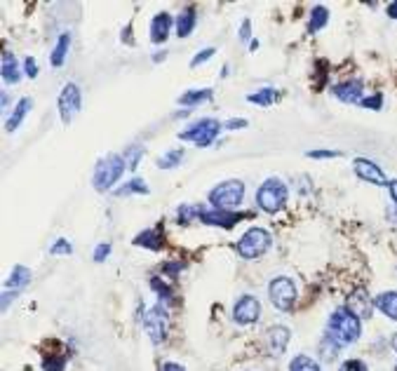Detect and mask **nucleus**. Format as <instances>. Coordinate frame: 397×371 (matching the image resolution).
<instances>
[{
  "mask_svg": "<svg viewBox=\"0 0 397 371\" xmlns=\"http://www.w3.org/2000/svg\"><path fill=\"white\" fill-rule=\"evenodd\" d=\"M359 106H362V109L381 111V106H384V94L376 92V94H371V96H364V99L359 101Z\"/></svg>",
  "mask_w": 397,
  "mask_h": 371,
  "instance_id": "37",
  "label": "nucleus"
},
{
  "mask_svg": "<svg viewBox=\"0 0 397 371\" xmlns=\"http://www.w3.org/2000/svg\"><path fill=\"white\" fill-rule=\"evenodd\" d=\"M127 170V162L123 155L118 153H108L106 157H101L96 162L94 174H92V186L96 193H108L116 191V184L123 179V174Z\"/></svg>",
  "mask_w": 397,
  "mask_h": 371,
  "instance_id": "2",
  "label": "nucleus"
},
{
  "mask_svg": "<svg viewBox=\"0 0 397 371\" xmlns=\"http://www.w3.org/2000/svg\"><path fill=\"white\" fill-rule=\"evenodd\" d=\"M184 268H186V263H181V261H167V263L162 266V277L167 275V277H172V279H177V277L184 272Z\"/></svg>",
  "mask_w": 397,
  "mask_h": 371,
  "instance_id": "36",
  "label": "nucleus"
},
{
  "mask_svg": "<svg viewBox=\"0 0 397 371\" xmlns=\"http://www.w3.org/2000/svg\"><path fill=\"white\" fill-rule=\"evenodd\" d=\"M250 50L257 52V50H259V40H252V43H250Z\"/></svg>",
  "mask_w": 397,
  "mask_h": 371,
  "instance_id": "53",
  "label": "nucleus"
},
{
  "mask_svg": "<svg viewBox=\"0 0 397 371\" xmlns=\"http://www.w3.org/2000/svg\"><path fill=\"white\" fill-rule=\"evenodd\" d=\"M160 371H186L181 365H177V362H162Z\"/></svg>",
  "mask_w": 397,
  "mask_h": 371,
  "instance_id": "46",
  "label": "nucleus"
},
{
  "mask_svg": "<svg viewBox=\"0 0 397 371\" xmlns=\"http://www.w3.org/2000/svg\"><path fill=\"white\" fill-rule=\"evenodd\" d=\"M242 200H245V181L240 179H226L209 191V204L214 209L235 211L242 204Z\"/></svg>",
  "mask_w": 397,
  "mask_h": 371,
  "instance_id": "4",
  "label": "nucleus"
},
{
  "mask_svg": "<svg viewBox=\"0 0 397 371\" xmlns=\"http://www.w3.org/2000/svg\"><path fill=\"white\" fill-rule=\"evenodd\" d=\"M184 155H186L184 148H172L169 153H164V155L158 157V167L160 170H174V167H179V165H181Z\"/></svg>",
  "mask_w": 397,
  "mask_h": 371,
  "instance_id": "29",
  "label": "nucleus"
},
{
  "mask_svg": "<svg viewBox=\"0 0 397 371\" xmlns=\"http://www.w3.org/2000/svg\"><path fill=\"white\" fill-rule=\"evenodd\" d=\"M289 338H291V331L284 327V324H275V327L268 329V334H266L268 355H271V358H282L289 345Z\"/></svg>",
  "mask_w": 397,
  "mask_h": 371,
  "instance_id": "13",
  "label": "nucleus"
},
{
  "mask_svg": "<svg viewBox=\"0 0 397 371\" xmlns=\"http://www.w3.org/2000/svg\"><path fill=\"white\" fill-rule=\"evenodd\" d=\"M172 26H174V19H172L169 12H158L151 19V43L162 45L167 43V38L172 33Z\"/></svg>",
  "mask_w": 397,
  "mask_h": 371,
  "instance_id": "16",
  "label": "nucleus"
},
{
  "mask_svg": "<svg viewBox=\"0 0 397 371\" xmlns=\"http://www.w3.org/2000/svg\"><path fill=\"white\" fill-rule=\"evenodd\" d=\"M287 200H289V188L278 177L266 179L257 191V207L271 216L280 214V211L284 209V204H287Z\"/></svg>",
  "mask_w": 397,
  "mask_h": 371,
  "instance_id": "3",
  "label": "nucleus"
},
{
  "mask_svg": "<svg viewBox=\"0 0 397 371\" xmlns=\"http://www.w3.org/2000/svg\"><path fill=\"white\" fill-rule=\"evenodd\" d=\"M221 130H223V123H219V120L200 118V120H196V123H191L189 127H186L184 132H179V139L196 143V146H200V148H209L216 139H219Z\"/></svg>",
  "mask_w": 397,
  "mask_h": 371,
  "instance_id": "6",
  "label": "nucleus"
},
{
  "mask_svg": "<svg viewBox=\"0 0 397 371\" xmlns=\"http://www.w3.org/2000/svg\"><path fill=\"white\" fill-rule=\"evenodd\" d=\"M196 24H198V10L193 5H189V7H184V10L177 14L174 33L179 38H189L193 31H196Z\"/></svg>",
  "mask_w": 397,
  "mask_h": 371,
  "instance_id": "17",
  "label": "nucleus"
},
{
  "mask_svg": "<svg viewBox=\"0 0 397 371\" xmlns=\"http://www.w3.org/2000/svg\"><path fill=\"white\" fill-rule=\"evenodd\" d=\"M200 214H202V204H181V207L177 209V221L179 223H191V221H200Z\"/></svg>",
  "mask_w": 397,
  "mask_h": 371,
  "instance_id": "31",
  "label": "nucleus"
},
{
  "mask_svg": "<svg viewBox=\"0 0 397 371\" xmlns=\"http://www.w3.org/2000/svg\"><path fill=\"white\" fill-rule=\"evenodd\" d=\"M261 317V301L252 294H242L240 299H235L233 304V322L240 327H250V324H257Z\"/></svg>",
  "mask_w": 397,
  "mask_h": 371,
  "instance_id": "10",
  "label": "nucleus"
},
{
  "mask_svg": "<svg viewBox=\"0 0 397 371\" xmlns=\"http://www.w3.org/2000/svg\"><path fill=\"white\" fill-rule=\"evenodd\" d=\"M353 172L357 174V179L367 181V184H374V186H388L391 181H388L386 172L379 167L374 160H367V157H355L353 160Z\"/></svg>",
  "mask_w": 397,
  "mask_h": 371,
  "instance_id": "12",
  "label": "nucleus"
},
{
  "mask_svg": "<svg viewBox=\"0 0 397 371\" xmlns=\"http://www.w3.org/2000/svg\"><path fill=\"white\" fill-rule=\"evenodd\" d=\"M306 155L313 160H332V157H341V150H308Z\"/></svg>",
  "mask_w": 397,
  "mask_h": 371,
  "instance_id": "40",
  "label": "nucleus"
},
{
  "mask_svg": "<svg viewBox=\"0 0 397 371\" xmlns=\"http://www.w3.org/2000/svg\"><path fill=\"white\" fill-rule=\"evenodd\" d=\"M346 308L350 310V313H355L359 320H369V317L374 315L371 310H374V301L371 297L367 294L364 287H357V289H353L348 294V304Z\"/></svg>",
  "mask_w": 397,
  "mask_h": 371,
  "instance_id": "14",
  "label": "nucleus"
},
{
  "mask_svg": "<svg viewBox=\"0 0 397 371\" xmlns=\"http://www.w3.org/2000/svg\"><path fill=\"white\" fill-rule=\"evenodd\" d=\"M33 109V99L31 96H21V99L17 101V106L12 109V116L5 120V130L7 132H17L19 130V125L24 123V118L31 113Z\"/></svg>",
  "mask_w": 397,
  "mask_h": 371,
  "instance_id": "18",
  "label": "nucleus"
},
{
  "mask_svg": "<svg viewBox=\"0 0 397 371\" xmlns=\"http://www.w3.org/2000/svg\"><path fill=\"white\" fill-rule=\"evenodd\" d=\"M66 369V358L64 355H50L43 362V371H64Z\"/></svg>",
  "mask_w": 397,
  "mask_h": 371,
  "instance_id": "35",
  "label": "nucleus"
},
{
  "mask_svg": "<svg viewBox=\"0 0 397 371\" xmlns=\"http://www.w3.org/2000/svg\"><path fill=\"white\" fill-rule=\"evenodd\" d=\"M245 214H237V211H226V209H214V207H202V214H200V223L205 226H212V228H223V231H230L235 228V226L242 221Z\"/></svg>",
  "mask_w": 397,
  "mask_h": 371,
  "instance_id": "11",
  "label": "nucleus"
},
{
  "mask_svg": "<svg viewBox=\"0 0 397 371\" xmlns=\"http://www.w3.org/2000/svg\"><path fill=\"white\" fill-rule=\"evenodd\" d=\"M388 191H391V198H393L395 207H397V179H393L391 184H388Z\"/></svg>",
  "mask_w": 397,
  "mask_h": 371,
  "instance_id": "48",
  "label": "nucleus"
},
{
  "mask_svg": "<svg viewBox=\"0 0 397 371\" xmlns=\"http://www.w3.org/2000/svg\"><path fill=\"white\" fill-rule=\"evenodd\" d=\"M21 80V71L17 64V57L10 50H3V82L5 85H17Z\"/></svg>",
  "mask_w": 397,
  "mask_h": 371,
  "instance_id": "22",
  "label": "nucleus"
},
{
  "mask_svg": "<svg viewBox=\"0 0 397 371\" xmlns=\"http://www.w3.org/2000/svg\"><path fill=\"white\" fill-rule=\"evenodd\" d=\"M120 40L127 43V45H134V38H132V24H127L123 28V35H120Z\"/></svg>",
  "mask_w": 397,
  "mask_h": 371,
  "instance_id": "45",
  "label": "nucleus"
},
{
  "mask_svg": "<svg viewBox=\"0 0 397 371\" xmlns=\"http://www.w3.org/2000/svg\"><path fill=\"white\" fill-rule=\"evenodd\" d=\"M327 336H332L339 345H353L362 336V320L346 306L336 308L327 320Z\"/></svg>",
  "mask_w": 397,
  "mask_h": 371,
  "instance_id": "1",
  "label": "nucleus"
},
{
  "mask_svg": "<svg viewBox=\"0 0 397 371\" xmlns=\"http://www.w3.org/2000/svg\"><path fill=\"white\" fill-rule=\"evenodd\" d=\"M329 24V10L325 5H315L308 14V33H318Z\"/></svg>",
  "mask_w": 397,
  "mask_h": 371,
  "instance_id": "26",
  "label": "nucleus"
},
{
  "mask_svg": "<svg viewBox=\"0 0 397 371\" xmlns=\"http://www.w3.org/2000/svg\"><path fill=\"white\" fill-rule=\"evenodd\" d=\"M268 299H271V304L278 308L280 313H291L298 299L296 282L287 275L273 277L271 282H268Z\"/></svg>",
  "mask_w": 397,
  "mask_h": 371,
  "instance_id": "7",
  "label": "nucleus"
},
{
  "mask_svg": "<svg viewBox=\"0 0 397 371\" xmlns=\"http://www.w3.org/2000/svg\"><path fill=\"white\" fill-rule=\"evenodd\" d=\"M57 106H59V116H62V123L64 125H71V120L76 113H80L82 109V92L76 82H66L64 89L59 92V99H57Z\"/></svg>",
  "mask_w": 397,
  "mask_h": 371,
  "instance_id": "9",
  "label": "nucleus"
},
{
  "mask_svg": "<svg viewBox=\"0 0 397 371\" xmlns=\"http://www.w3.org/2000/svg\"><path fill=\"white\" fill-rule=\"evenodd\" d=\"M271 245H273V238L266 228H250L235 242V252L240 259L254 261V259H261L271 249Z\"/></svg>",
  "mask_w": 397,
  "mask_h": 371,
  "instance_id": "5",
  "label": "nucleus"
},
{
  "mask_svg": "<svg viewBox=\"0 0 397 371\" xmlns=\"http://www.w3.org/2000/svg\"><path fill=\"white\" fill-rule=\"evenodd\" d=\"M391 345H393V350H395V355H397V331H395L393 338H391Z\"/></svg>",
  "mask_w": 397,
  "mask_h": 371,
  "instance_id": "52",
  "label": "nucleus"
},
{
  "mask_svg": "<svg viewBox=\"0 0 397 371\" xmlns=\"http://www.w3.org/2000/svg\"><path fill=\"white\" fill-rule=\"evenodd\" d=\"M118 198H127V195H148L151 193V188H148L146 184H144V179H130V181H125L123 186H118L116 191H113Z\"/></svg>",
  "mask_w": 397,
  "mask_h": 371,
  "instance_id": "27",
  "label": "nucleus"
},
{
  "mask_svg": "<svg viewBox=\"0 0 397 371\" xmlns=\"http://www.w3.org/2000/svg\"><path fill=\"white\" fill-rule=\"evenodd\" d=\"M31 268H26V266H14L12 272H10V277H7V282H5V289H12V292H21L24 287L31 282Z\"/></svg>",
  "mask_w": 397,
  "mask_h": 371,
  "instance_id": "23",
  "label": "nucleus"
},
{
  "mask_svg": "<svg viewBox=\"0 0 397 371\" xmlns=\"http://www.w3.org/2000/svg\"><path fill=\"white\" fill-rule=\"evenodd\" d=\"M374 308L379 313H384L388 320L397 322V292H381L376 299H374Z\"/></svg>",
  "mask_w": 397,
  "mask_h": 371,
  "instance_id": "20",
  "label": "nucleus"
},
{
  "mask_svg": "<svg viewBox=\"0 0 397 371\" xmlns=\"http://www.w3.org/2000/svg\"><path fill=\"white\" fill-rule=\"evenodd\" d=\"M339 371H369V367H367L362 360H346L339 367Z\"/></svg>",
  "mask_w": 397,
  "mask_h": 371,
  "instance_id": "41",
  "label": "nucleus"
},
{
  "mask_svg": "<svg viewBox=\"0 0 397 371\" xmlns=\"http://www.w3.org/2000/svg\"><path fill=\"white\" fill-rule=\"evenodd\" d=\"M151 289L158 294V299H160V304H172L174 301V292H172V287L164 282V277L162 275H155L151 277Z\"/></svg>",
  "mask_w": 397,
  "mask_h": 371,
  "instance_id": "28",
  "label": "nucleus"
},
{
  "mask_svg": "<svg viewBox=\"0 0 397 371\" xmlns=\"http://www.w3.org/2000/svg\"><path fill=\"white\" fill-rule=\"evenodd\" d=\"M289 371H322L320 365L308 355H296L294 360L289 362Z\"/></svg>",
  "mask_w": 397,
  "mask_h": 371,
  "instance_id": "33",
  "label": "nucleus"
},
{
  "mask_svg": "<svg viewBox=\"0 0 397 371\" xmlns=\"http://www.w3.org/2000/svg\"><path fill=\"white\" fill-rule=\"evenodd\" d=\"M132 242H134V247H144V249H151V252H160L164 245V236L158 228H146V231H141Z\"/></svg>",
  "mask_w": 397,
  "mask_h": 371,
  "instance_id": "19",
  "label": "nucleus"
},
{
  "mask_svg": "<svg viewBox=\"0 0 397 371\" xmlns=\"http://www.w3.org/2000/svg\"><path fill=\"white\" fill-rule=\"evenodd\" d=\"M214 92L209 87H202V89H186V92L179 96V104L186 106V111L196 109V106L205 104V101H212Z\"/></svg>",
  "mask_w": 397,
  "mask_h": 371,
  "instance_id": "21",
  "label": "nucleus"
},
{
  "mask_svg": "<svg viewBox=\"0 0 397 371\" xmlns=\"http://www.w3.org/2000/svg\"><path fill=\"white\" fill-rule=\"evenodd\" d=\"M339 343H336V340L332 338V336H327L325 334V338L320 340V358L325 360V362H332V360H336V355H339Z\"/></svg>",
  "mask_w": 397,
  "mask_h": 371,
  "instance_id": "32",
  "label": "nucleus"
},
{
  "mask_svg": "<svg viewBox=\"0 0 397 371\" xmlns=\"http://www.w3.org/2000/svg\"><path fill=\"white\" fill-rule=\"evenodd\" d=\"M164 59H167V52H155V55H153V62H155V64L164 62Z\"/></svg>",
  "mask_w": 397,
  "mask_h": 371,
  "instance_id": "49",
  "label": "nucleus"
},
{
  "mask_svg": "<svg viewBox=\"0 0 397 371\" xmlns=\"http://www.w3.org/2000/svg\"><path fill=\"white\" fill-rule=\"evenodd\" d=\"M146 155V148L144 146H139V143H132V146H127L125 148V153H123V157H125V162H127V170H137L139 167V162H141V157Z\"/></svg>",
  "mask_w": 397,
  "mask_h": 371,
  "instance_id": "30",
  "label": "nucleus"
},
{
  "mask_svg": "<svg viewBox=\"0 0 397 371\" xmlns=\"http://www.w3.org/2000/svg\"><path fill=\"white\" fill-rule=\"evenodd\" d=\"M386 14H388L391 19H397V0H393V3L386 5Z\"/></svg>",
  "mask_w": 397,
  "mask_h": 371,
  "instance_id": "47",
  "label": "nucleus"
},
{
  "mask_svg": "<svg viewBox=\"0 0 397 371\" xmlns=\"http://www.w3.org/2000/svg\"><path fill=\"white\" fill-rule=\"evenodd\" d=\"M278 99H280V92L275 87H261V89H257V92L247 94V101L257 104V106H261V109H268V106H273Z\"/></svg>",
  "mask_w": 397,
  "mask_h": 371,
  "instance_id": "24",
  "label": "nucleus"
},
{
  "mask_svg": "<svg viewBox=\"0 0 397 371\" xmlns=\"http://www.w3.org/2000/svg\"><path fill=\"white\" fill-rule=\"evenodd\" d=\"M24 75L26 78H38V64H35V59L33 57H26L24 59Z\"/></svg>",
  "mask_w": 397,
  "mask_h": 371,
  "instance_id": "42",
  "label": "nucleus"
},
{
  "mask_svg": "<svg viewBox=\"0 0 397 371\" xmlns=\"http://www.w3.org/2000/svg\"><path fill=\"white\" fill-rule=\"evenodd\" d=\"M395 371H397V367H395Z\"/></svg>",
  "mask_w": 397,
  "mask_h": 371,
  "instance_id": "54",
  "label": "nucleus"
},
{
  "mask_svg": "<svg viewBox=\"0 0 397 371\" xmlns=\"http://www.w3.org/2000/svg\"><path fill=\"white\" fill-rule=\"evenodd\" d=\"M237 35H240V40H242V43H247V40L252 43V21H250V19H242Z\"/></svg>",
  "mask_w": 397,
  "mask_h": 371,
  "instance_id": "43",
  "label": "nucleus"
},
{
  "mask_svg": "<svg viewBox=\"0 0 397 371\" xmlns=\"http://www.w3.org/2000/svg\"><path fill=\"white\" fill-rule=\"evenodd\" d=\"M334 96L343 104H359L364 99L362 92H364V82L357 80V78H350V80H343L339 85L332 87Z\"/></svg>",
  "mask_w": 397,
  "mask_h": 371,
  "instance_id": "15",
  "label": "nucleus"
},
{
  "mask_svg": "<svg viewBox=\"0 0 397 371\" xmlns=\"http://www.w3.org/2000/svg\"><path fill=\"white\" fill-rule=\"evenodd\" d=\"M69 48H71V33H62L57 38V45H55V50H52V55H50V64L55 68L64 66L66 55H69Z\"/></svg>",
  "mask_w": 397,
  "mask_h": 371,
  "instance_id": "25",
  "label": "nucleus"
},
{
  "mask_svg": "<svg viewBox=\"0 0 397 371\" xmlns=\"http://www.w3.org/2000/svg\"><path fill=\"white\" fill-rule=\"evenodd\" d=\"M388 216H391V221L397 223V207H391V209H388Z\"/></svg>",
  "mask_w": 397,
  "mask_h": 371,
  "instance_id": "50",
  "label": "nucleus"
},
{
  "mask_svg": "<svg viewBox=\"0 0 397 371\" xmlns=\"http://www.w3.org/2000/svg\"><path fill=\"white\" fill-rule=\"evenodd\" d=\"M50 254L52 256H71L73 254V245L66 238H57L55 245L50 247Z\"/></svg>",
  "mask_w": 397,
  "mask_h": 371,
  "instance_id": "34",
  "label": "nucleus"
},
{
  "mask_svg": "<svg viewBox=\"0 0 397 371\" xmlns=\"http://www.w3.org/2000/svg\"><path fill=\"white\" fill-rule=\"evenodd\" d=\"M7 106H10V94L3 92V109H7Z\"/></svg>",
  "mask_w": 397,
  "mask_h": 371,
  "instance_id": "51",
  "label": "nucleus"
},
{
  "mask_svg": "<svg viewBox=\"0 0 397 371\" xmlns=\"http://www.w3.org/2000/svg\"><path fill=\"white\" fill-rule=\"evenodd\" d=\"M111 249H113V247H111V242H101V245H96L94 247V254H92L94 261L96 263H104L111 256Z\"/></svg>",
  "mask_w": 397,
  "mask_h": 371,
  "instance_id": "38",
  "label": "nucleus"
},
{
  "mask_svg": "<svg viewBox=\"0 0 397 371\" xmlns=\"http://www.w3.org/2000/svg\"><path fill=\"white\" fill-rule=\"evenodd\" d=\"M214 52H216V48H205V50H202V52H198V55L191 59V68H198L200 64L209 62V59L214 57Z\"/></svg>",
  "mask_w": 397,
  "mask_h": 371,
  "instance_id": "39",
  "label": "nucleus"
},
{
  "mask_svg": "<svg viewBox=\"0 0 397 371\" xmlns=\"http://www.w3.org/2000/svg\"><path fill=\"white\" fill-rule=\"evenodd\" d=\"M144 329L148 338L153 340L155 345H160L164 338H167V331H169V313L164 304H155L153 308H148L144 313Z\"/></svg>",
  "mask_w": 397,
  "mask_h": 371,
  "instance_id": "8",
  "label": "nucleus"
},
{
  "mask_svg": "<svg viewBox=\"0 0 397 371\" xmlns=\"http://www.w3.org/2000/svg\"><path fill=\"white\" fill-rule=\"evenodd\" d=\"M247 125L250 123H247L245 118H233V120H228V123H223V130H245Z\"/></svg>",
  "mask_w": 397,
  "mask_h": 371,
  "instance_id": "44",
  "label": "nucleus"
}]
</instances>
